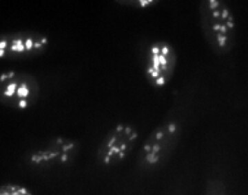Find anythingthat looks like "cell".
Returning a JSON list of instances; mask_svg holds the SVG:
<instances>
[{
	"instance_id": "obj_1",
	"label": "cell",
	"mask_w": 248,
	"mask_h": 195,
	"mask_svg": "<svg viewBox=\"0 0 248 195\" xmlns=\"http://www.w3.org/2000/svg\"><path fill=\"white\" fill-rule=\"evenodd\" d=\"M186 116L172 109L152 130L139 150L136 167L141 173H154L165 168L174 157L182 140Z\"/></svg>"
},
{
	"instance_id": "obj_2",
	"label": "cell",
	"mask_w": 248,
	"mask_h": 195,
	"mask_svg": "<svg viewBox=\"0 0 248 195\" xmlns=\"http://www.w3.org/2000/svg\"><path fill=\"white\" fill-rule=\"evenodd\" d=\"M201 31L209 48L217 56L232 51L237 22L232 9L223 0H202L199 4Z\"/></svg>"
},
{
	"instance_id": "obj_3",
	"label": "cell",
	"mask_w": 248,
	"mask_h": 195,
	"mask_svg": "<svg viewBox=\"0 0 248 195\" xmlns=\"http://www.w3.org/2000/svg\"><path fill=\"white\" fill-rule=\"evenodd\" d=\"M140 138L136 126L129 123H119L106 135L97 151L99 165L112 167L126 160L135 149Z\"/></svg>"
},
{
	"instance_id": "obj_4",
	"label": "cell",
	"mask_w": 248,
	"mask_h": 195,
	"mask_svg": "<svg viewBox=\"0 0 248 195\" xmlns=\"http://www.w3.org/2000/svg\"><path fill=\"white\" fill-rule=\"evenodd\" d=\"M177 53L166 41H156L147 48L143 70L147 81L155 88H163L170 84L177 65Z\"/></svg>"
},
{
	"instance_id": "obj_5",
	"label": "cell",
	"mask_w": 248,
	"mask_h": 195,
	"mask_svg": "<svg viewBox=\"0 0 248 195\" xmlns=\"http://www.w3.org/2000/svg\"><path fill=\"white\" fill-rule=\"evenodd\" d=\"M78 147V142L73 139L56 138L46 145L32 151L28 157V162L39 168L67 165L76 159Z\"/></svg>"
},
{
	"instance_id": "obj_6",
	"label": "cell",
	"mask_w": 248,
	"mask_h": 195,
	"mask_svg": "<svg viewBox=\"0 0 248 195\" xmlns=\"http://www.w3.org/2000/svg\"><path fill=\"white\" fill-rule=\"evenodd\" d=\"M200 195H231L225 168L221 166H214L209 168Z\"/></svg>"
},
{
	"instance_id": "obj_7",
	"label": "cell",
	"mask_w": 248,
	"mask_h": 195,
	"mask_svg": "<svg viewBox=\"0 0 248 195\" xmlns=\"http://www.w3.org/2000/svg\"><path fill=\"white\" fill-rule=\"evenodd\" d=\"M0 195H33L32 191L24 185L8 183L1 185Z\"/></svg>"
},
{
	"instance_id": "obj_8",
	"label": "cell",
	"mask_w": 248,
	"mask_h": 195,
	"mask_svg": "<svg viewBox=\"0 0 248 195\" xmlns=\"http://www.w3.org/2000/svg\"><path fill=\"white\" fill-rule=\"evenodd\" d=\"M169 195H187L186 190L184 189L182 184H177L173 186L171 188L170 193Z\"/></svg>"
}]
</instances>
